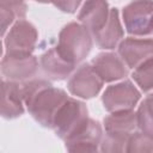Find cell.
<instances>
[{
	"label": "cell",
	"instance_id": "ba28073f",
	"mask_svg": "<svg viewBox=\"0 0 153 153\" xmlns=\"http://www.w3.org/2000/svg\"><path fill=\"white\" fill-rule=\"evenodd\" d=\"M37 39L38 32L36 27L31 23L19 19L5 36V53L31 54L36 47Z\"/></svg>",
	"mask_w": 153,
	"mask_h": 153
},
{
	"label": "cell",
	"instance_id": "8992f818",
	"mask_svg": "<svg viewBox=\"0 0 153 153\" xmlns=\"http://www.w3.org/2000/svg\"><path fill=\"white\" fill-rule=\"evenodd\" d=\"M102 139L103 130L100 123L92 118H87L65 140V146L68 152L92 153L99 149Z\"/></svg>",
	"mask_w": 153,
	"mask_h": 153
},
{
	"label": "cell",
	"instance_id": "9a60e30c",
	"mask_svg": "<svg viewBox=\"0 0 153 153\" xmlns=\"http://www.w3.org/2000/svg\"><path fill=\"white\" fill-rule=\"evenodd\" d=\"M1 92V116L6 120L22 116L24 112V99L20 85L16 81L2 80Z\"/></svg>",
	"mask_w": 153,
	"mask_h": 153
},
{
	"label": "cell",
	"instance_id": "6da1fadb",
	"mask_svg": "<svg viewBox=\"0 0 153 153\" xmlns=\"http://www.w3.org/2000/svg\"><path fill=\"white\" fill-rule=\"evenodd\" d=\"M20 88L24 104L33 120L51 129L59 110L69 98L67 93L44 79H30L24 81Z\"/></svg>",
	"mask_w": 153,
	"mask_h": 153
},
{
	"label": "cell",
	"instance_id": "7402d4cb",
	"mask_svg": "<svg viewBox=\"0 0 153 153\" xmlns=\"http://www.w3.org/2000/svg\"><path fill=\"white\" fill-rule=\"evenodd\" d=\"M35 1H37V2H42V4H48V2H50V0H35Z\"/></svg>",
	"mask_w": 153,
	"mask_h": 153
},
{
	"label": "cell",
	"instance_id": "2e32d148",
	"mask_svg": "<svg viewBox=\"0 0 153 153\" xmlns=\"http://www.w3.org/2000/svg\"><path fill=\"white\" fill-rule=\"evenodd\" d=\"M123 35L124 32L120 23L118 10L110 8L108 22L99 31L93 33V38L96 39L98 47L103 49H114L123 38Z\"/></svg>",
	"mask_w": 153,
	"mask_h": 153
},
{
	"label": "cell",
	"instance_id": "9c48e42d",
	"mask_svg": "<svg viewBox=\"0 0 153 153\" xmlns=\"http://www.w3.org/2000/svg\"><path fill=\"white\" fill-rule=\"evenodd\" d=\"M103 79L90 63L81 65L67 82L68 91L76 97L90 99L96 97L103 87Z\"/></svg>",
	"mask_w": 153,
	"mask_h": 153
},
{
	"label": "cell",
	"instance_id": "d6986e66",
	"mask_svg": "<svg viewBox=\"0 0 153 153\" xmlns=\"http://www.w3.org/2000/svg\"><path fill=\"white\" fill-rule=\"evenodd\" d=\"M133 79L143 92L153 90V59L135 68L133 72Z\"/></svg>",
	"mask_w": 153,
	"mask_h": 153
},
{
	"label": "cell",
	"instance_id": "30bf717a",
	"mask_svg": "<svg viewBox=\"0 0 153 153\" xmlns=\"http://www.w3.org/2000/svg\"><path fill=\"white\" fill-rule=\"evenodd\" d=\"M38 69V61L32 54L5 53L1 60V72L11 81H27L35 76Z\"/></svg>",
	"mask_w": 153,
	"mask_h": 153
},
{
	"label": "cell",
	"instance_id": "ffe728a7",
	"mask_svg": "<svg viewBox=\"0 0 153 153\" xmlns=\"http://www.w3.org/2000/svg\"><path fill=\"white\" fill-rule=\"evenodd\" d=\"M126 152H153V135L145 131H134L128 140Z\"/></svg>",
	"mask_w": 153,
	"mask_h": 153
},
{
	"label": "cell",
	"instance_id": "4fadbf2b",
	"mask_svg": "<svg viewBox=\"0 0 153 153\" xmlns=\"http://www.w3.org/2000/svg\"><path fill=\"white\" fill-rule=\"evenodd\" d=\"M41 67L48 78L53 80H63L72 74L75 63L69 61L56 45L42 54Z\"/></svg>",
	"mask_w": 153,
	"mask_h": 153
},
{
	"label": "cell",
	"instance_id": "8fae6325",
	"mask_svg": "<svg viewBox=\"0 0 153 153\" xmlns=\"http://www.w3.org/2000/svg\"><path fill=\"white\" fill-rule=\"evenodd\" d=\"M118 55L128 68H137L153 59V39L128 37L118 45Z\"/></svg>",
	"mask_w": 153,
	"mask_h": 153
},
{
	"label": "cell",
	"instance_id": "52a82bcc",
	"mask_svg": "<svg viewBox=\"0 0 153 153\" xmlns=\"http://www.w3.org/2000/svg\"><path fill=\"white\" fill-rule=\"evenodd\" d=\"M141 97L140 91L129 80L110 85L102 96L104 109L109 112L133 110Z\"/></svg>",
	"mask_w": 153,
	"mask_h": 153
},
{
	"label": "cell",
	"instance_id": "5bb4252c",
	"mask_svg": "<svg viewBox=\"0 0 153 153\" xmlns=\"http://www.w3.org/2000/svg\"><path fill=\"white\" fill-rule=\"evenodd\" d=\"M92 66L105 82H111L128 75L124 61L114 53H100L92 60Z\"/></svg>",
	"mask_w": 153,
	"mask_h": 153
},
{
	"label": "cell",
	"instance_id": "3957f363",
	"mask_svg": "<svg viewBox=\"0 0 153 153\" xmlns=\"http://www.w3.org/2000/svg\"><path fill=\"white\" fill-rule=\"evenodd\" d=\"M57 48L73 63L86 59L92 48V33L81 23H69L59 33Z\"/></svg>",
	"mask_w": 153,
	"mask_h": 153
},
{
	"label": "cell",
	"instance_id": "7a4b0ae2",
	"mask_svg": "<svg viewBox=\"0 0 153 153\" xmlns=\"http://www.w3.org/2000/svg\"><path fill=\"white\" fill-rule=\"evenodd\" d=\"M105 134L99 149L102 152H126L127 143L137 127V115L133 110L116 111L104 118Z\"/></svg>",
	"mask_w": 153,
	"mask_h": 153
},
{
	"label": "cell",
	"instance_id": "277c9868",
	"mask_svg": "<svg viewBox=\"0 0 153 153\" xmlns=\"http://www.w3.org/2000/svg\"><path fill=\"white\" fill-rule=\"evenodd\" d=\"M127 32L134 36L153 33V0H134L123 8Z\"/></svg>",
	"mask_w": 153,
	"mask_h": 153
},
{
	"label": "cell",
	"instance_id": "e0dca14e",
	"mask_svg": "<svg viewBox=\"0 0 153 153\" xmlns=\"http://www.w3.org/2000/svg\"><path fill=\"white\" fill-rule=\"evenodd\" d=\"M25 14V0H0V19L5 24H11L16 18L23 19Z\"/></svg>",
	"mask_w": 153,
	"mask_h": 153
},
{
	"label": "cell",
	"instance_id": "7c38bea8",
	"mask_svg": "<svg viewBox=\"0 0 153 153\" xmlns=\"http://www.w3.org/2000/svg\"><path fill=\"white\" fill-rule=\"evenodd\" d=\"M109 13L110 8L106 0H86L78 14V19L93 36L105 25Z\"/></svg>",
	"mask_w": 153,
	"mask_h": 153
},
{
	"label": "cell",
	"instance_id": "44dd1931",
	"mask_svg": "<svg viewBox=\"0 0 153 153\" xmlns=\"http://www.w3.org/2000/svg\"><path fill=\"white\" fill-rule=\"evenodd\" d=\"M82 0H50L55 7L65 13H74Z\"/></svg>",
	"mask_w": 153,
	"mask_h": 153
},
{
	"label": "cell",
	"instance_id": "5b68a950",
	"mask_svg": "<svg viewBox=\"0 0 153 153\" xmlns=\"http://www.w3.org/2000/svg\"><path fill=\"white\" fill-rule=\"evenodd\" d=\"M88 118L86 105L74 98H68L59 110L53 128L55 134L63 141L75 131V129Z\"/></svg>",
	"mask_w": 153,
	"mask_h": 153
},
{
	"label": "cell",
	"instance_id": "ac0fdd59",
	"mask_svg": "<svg viewBox=\"0 0 153 153\" xmlns=\"http://www.w3.org/2000/svg\"><path fill=\"white\" fill-rule=\"evenodd\" d=\"M136 115L137 127L140 128V130L153 135V93L143 99V102L139 106Z\"/></svg>",
	"mask_w": 153,
	"mask_h": 153
}]
</instances>
